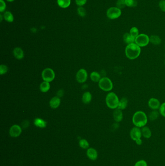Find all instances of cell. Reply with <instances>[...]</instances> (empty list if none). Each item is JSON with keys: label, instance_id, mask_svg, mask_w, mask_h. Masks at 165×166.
Here are the masks:
<instances>
[{"label": "cell", "instance_id": "obj_1", "mask_svg": "<svg viewBox=\"0 0 165 166\" xmlns=\"http://www.w3.org/2000/svg\"><path fill=\"white\" fill-rule=\"evenodd\" d=\"M141 53V48L135 43L128 44L125 49L126 57L129 59H135L140 56Z\"/></svg>", "mask_w": 165, "mask_h": 166}, {"label": "cell", "instance_id": "obj_2", "mask_svg": "<svg viewBox=\"0 0 165 166\" xmlns=\"http://www.w3.org/2000/svg\"><path fill=\"white\" fill-rule=\"evenodd\" d=\"M148 118L144 112L142 111L136 112L133 116L132 122L136 127L142 128L146 126Z\"/></svg>", "mask_w": 165, "mask_h": 166}, {"label": "cell", "instance_id": "obj_3", "mask_svg": "<svg viewBox=\"0 0 165 166\" xmlns=\"http://www.w3.org/2000/svg\"><path fill=\"white\" fill-rule=\"evenodd\" d=\"M119 99L117 95L114 92H110L106 98V103L108 107L111 109H116L118 107Z\"/></svg>", "mask_w": 165, "mask_h": 166}, {"label": "cell", "instance_id": "obj_4", "mask_svg": "<svg viewBox=\"0 0 165 166\" xmlns=\"http://www.w3.org/2000/svg\"><path fill=\"white\" fill-rule=\"evenodd\" d=\"M98 85L103 91H111L113 88V83L111 79L107 77L102 78L99 82Z\"/></svg>", "mask_w": 165, "mask_h": 166}, {"label": "cell", "instance_id": "obj_5", "mask_svg": "<svg viewBox=\"0 0 165 166\" xmlns=\"http://www.w3.org/2000/svg\"><path fill=\"white\" fill-rule=\"evenodd\" d=\"M121 9L116 7H111L107 11V16L111 20H115L121 16Z\"/></svg>", "mask_w": 165, "mask_h": 166}, {"label": "cell", "instance_id": "obj_6", "mask_svg": "<svg viewBox=\"0 0 165 166\" xmlns=\"http://www.w3.org/2000/svg\"><path fill=\"white\" fill-rule=\"evenodd\" d=\"M150 43V38L145 34H141L135 38V43L140 47H145Z\"/></svg>", "mask_w": 165, "mask_h": 166}, {"label": "cell", "instance_id": "obj_7", "mask_svg": "<svg viewBox=\"0 0 165 166\" xmlns=\"http://www.w3.org/2000/svg\"><path fill=\"white\" fill-rule=\"evenodd\" d=\"M55 77L54 72L50 68H46L42 72V77L44 81L50 82L54 79Z\"/></svg>", "mask_w": 165, "mask_h": 166}, {"label": "cell", "instance_id": "obj_8", "mask_svg": "<svg viewBox=\"0 0 165 166\" xmlns=\"http://www.w3.org/2000/svg\"><path fill=\"white\" fill-rule=\"evenodd\" d=\"M130 136L131 139L135 141L139 139H140L142 138V130L139 127L136 126L133 127L130 131Z\"/></svg>", "mask_w": 165, "mask_h": 166}, {"label": "cell", "instance_id": "obj_9", "mask_svg": "<svg viewBox=\"0 0 165 166\" xmlns=\"http://www.w3.org/2000/svg\"><path fill=\"white\" fill-rule=\"evenodd\" d=\"M87 72L84 69L80 70L76 74V79L78 83H84L87 79Z\"/></svg>", "mask_w": 165, "mask_h": 166}, {"label": "cell", "instance_id": "obj_10", "mask_svg": "<svg viewBox=\"0 0 165 166\" xmlns=\"http://www.w3.org/2000/svg\"><path fill=\"white\" fill-rule=\"evenodd\" d=\"M21 132H22V130L21 127L16 124L13 126L10 129V135L12 137H14V138L19 136L21 133Z\"/></svg>", "mask_w": 165, "mask_h": 166}, {"label": "cell", "instance_id": "obj_11", "mask_svg": "<svg viewBox=\"0 0 165 166\" xmlns=\"http://www.w3.org/2000/svg\"><path fill=\"white\" fill-rule=\"evenodd\" d=\"M148 106L153 110H157L160 107V103L158 99L152 98L148 101Z\"/></svg>", "mask_w": 165, "mask_h": 166}, {"label": "cell", "instance_id": "obj_12", "mask_svg": "<svg viewBox=\"0 0 165 166\" xmlns=\"http://www.w3.org/2000/svg\"><path fill=\"white\" fill-rule=\"evenodd\" d=\"M113 117L114 119L116 122H119L121 121L123 119V112L121 111V110L118 108L115 109V110L114 111L113 113Z\"/></svg>", "mask_w": 165, "mask_h": 166}, {"label": "cell", "instance_id": "obj_13", "mask_svg": "<svg viewBox=\"0 0 165 166\" xmlns=\"http://www.w3.org/2000/svg\"><path fill=\"white\" fill-rule=\"evenodd\" d=\"M61 103V100L60 98L57 96H55L52 98L50 102V107L53 109L58 108Z\"/></svg>", "mask_w": 165, "mask_h": 166}, {"label": "cell", "instance_id": "obj_14", "mask_svg": "<svg viewBox=\"0 0 165 166\" xmlns=\"http://www.w3.org/2000/svg\"><path fill=\"white\" fill-rule=\"evenodd\" d=\"M13 54L15 57L17 59H22L24 57L23 51L19 47H16L14 49Z\"/></svg>", "mask_w": 165, "mask_h": 166}, {"label": "cell", "instance_id": "obj_15", "mask_svg": "<svg viewBox=\"0 0 165 166\" xmlns=\"http://www.w3.org/2000/svg\"><path fill=\"white\" fill-rule=\"evenodd\" d=\"M123 39L125 43L127 44H131L135 43V38H133L130 33H126L123 34Z\"/></svg>", "mask_w": 165, "mask_h": 166}, {"label": "cell", "instance_id": "obj_16", "mask_svg": "<svg viewBox=\"0 0 165 166\" xmlns=\"http://www.w3.org/2000/svg\"><path fill=\"white\" fill-rule=\"evenodd\" d=\"M88 157L91 160H95L97 159L98 157V155H97V150H95V149H93V148H90L88 149L87 150Z\"/></svg>", "mask_w": 165, "mask_h": 166}, {"label": "cell", "instance_id": "obj_17", "mask_svg": "<svg viewBox=\"0 0 165 166\" xmlns=\"http://www.w3.org/2000/svg\"><path fill=\"white\" fill-rule=\"evenodd\" d=\"M142 136L146 138H149L152 136V132L149 128L147 126H144L142 127Z\"/></svg>", "mask_w": 165, "mask_h": 166}, {"label": "cell", "instance_id": "obj_18", "mask_svg": "<svg viewBox=\"0 0 165 166\" xmlns=\"http://www.w3.org/2000/svg\"><path fill=\"white\" fill-rule=\"evenodd\" d=\"M34 125L41 128H44L47 126V122L40 118H36L34 121Z\"/></svg>", "mask_w": 165, "mask_h": 166}, {"label": "cell", "instance_id": "obj_19", "mask_svg": "<svg viewBox=\"0 0 165 166\" xmlns=\"http://www.w3.org/2000/svg\"><path fill=\"white\" fill-rule=\"evenodd\" d=\"M150 42L154 45H158L161 43V39L156 35H152L150 37Z\"/></svg>", "mask_w": 165, "mask_h": 166}, {"label": "cell", "instance_id": "obj_20", "mask_svg": "<svg viewBox=\"0 0 165 166\" xmlns=\"http://www.w3.org/2000/svg\"><path fill=\"white\" fill-rule=\"evenodd\" d=\"M50 82L44 81L40 85V89L42 92H47L50 90Z\"/></svg>", "mask_w": 165, "mask_h": 166}, {"label": "cell", "instance_id": "obj_21", "mask_svg": "<svg viewBox=\"0 0 165 166\" xmlns=\"http://www.w3.org/2000/svg\"><path fill=\"white\" fill-rule=\"evenodd\" d=\"M57 3L61 8H67L70 6L71 0H57Z\"/></svg>", "mask_w": 165, "mask_h": 166}, {"label": "cell", "instance_id": "obj_22", "mask_svg": "<svg viewBox=\"0 0 165 166\" xmlns=\"http://www.w3.org/2000/svg\"><path fill=\"white\" fill-rule=\"evenodd\" d=\"M128 105V100L126 98H122L120 101L119 103L118 108L120 109L123 110L126 108Z\"/></svg>", "mask_w": 165, "mask_h": 166}, {"label": "cell", "instance_id": "obj_23", "mask_svg": "<svg viewBox=\"0 0 165 166\" xmlns=\"http://www.w3.org/2000/svg\"><path fill=\"white\" fill-rule=\"evenodd\" d=\"M92 95L91 94L90 92H86L83 95L82 100L83 103L88 104V103H90L91 101L92 100Z\"/></svg>", "mask_w": 165, "mask_h": 166}, {"label": "cell", "instance_id": "obj_24", "mask_svg": "<svg viewBox=\"0 0 165 166\" xmlns=\"http://www.w3.org/2000/svg\"><path fill=\"white\" fill-rule=\"evenodd\" d=\"M3 18L6 22H12L14 21V16L13 15L12 13L10 11H5L4 13Z\"/></svg>", "mask_w": 165, "mask_h": 166}, {"label": "cell", "instance_id": "obj_25", "mask_svg": "<svg viewBox=\"0 0 165 166\" xmlns=\"http://www.w3.org/2000/svg\"><path fill=\"white\" fill-rule=\"evenodd\" d=\"M90 77L91 80L95 82H99L100 79H101L99 74L96 72H92L91 74Z\"/></svg>", "mask_w": 165, "mask_h": 166}, {"label": "cell", "instance_id": "obj_26", "mask_svg": "<svg viewBox=\"0 0 165 166\" xmlns=\"http://www.w3.org/2000/svg\"><path fill=\"white\" fill-rule=\"evenodd\" d=\"M159 112L156 110H154L150 113L149 119L151 121H155L159 117Z\"/></svg>", "mask_w": 165, "mask_h": 166}, {"label": "cell", "instance_id": "obj_27", "mask_svg": "<svg viewBox=\"0 0 165 166\" xmlns=\"http://www.w3.org/2000/svg\"><path fill=\"white\" fill-rule=\"evenodd\" d=\"M126 6L129 7H135L138 5L137 0H125Z\"/></svg>", "mask_w": 165, "mask_h": 166}, {"label": "cell", "instance_id": "obj_28", "mask_svg": "<svg viewBox=\"0 0 165 166\" xmlns=\"http://www.w3.org/2000/svg\"><path fill=\"white\" fill-rule=\"evenodd\" d=\"M129 33L130 34H131V36L135 38H137L140 34L139 29L136 27H132L130 30Z\"/></svg>", "mask_w": 165, "mask_h": 166}, {"label": "cell", "instance_id": "obj_29", "mask_svg": "<svg viewBox=\"0 0 165 166\" xmlns=\"http://www.w3.org/2000/svg\"><path fill=\"white\" fill-rule=\"evenodd\" d=\"M116 5V7L120 9H123L125 8V6H126L125 0H117Z\"/></svg>", "mask_w": 165, "mask_h": 166}, {"label": "cell", "instance_id": "obj_30", "mask_svg": "<svg viewBox=\"0 0 165 166\" xmlns=\"http://www.w3.org/2000/svg\"><path fill=\"white\" fill-rule=\"evenodd\" d=\"M80 145L83 149H87L89 147V143L88 142V141L86 140L82 139L80 141Z\"/></svg>", "mask_w": 165, "mask_h": 166}, {"label": "cell", "instance_id": "obj_31", "mask_svg": "<svg viewBox=\"0 0 165 166\" xmlns=\"http://www.w3.org/2000/svg\"><path fill=\"white\" fill-rule=\"evenodd\" d=\"M8 71V67L5 65H1L0 66V74L1 75L5 74Z\"/></svg>", "mask_w": 165, "mask_h": 166}, {"label": "cell", "instance_id": "obj_32", "mask_svg": "<svg viewBox=\"0 0 165 166\" xmlns=\"http://www.w3.org/2000/svg\"><path fill=\"white\" fill-rule=\"evenodd\" d=\"M78 13L80 17H84L86 15L85 9L81 6H80L78 8Z\"/></svg>", "mask_w": 165, "mask_h": 166}, {"label": "cell", "instance_id": "obj_33", "mask_svg": "<svg viewBox=\"0 0 165 166\" xmlns=\"http://www.w3.org/2000/svg\"><path fill=\"white\" fill-rule=\"evenodd\" d=\"M6 9V3L3 0H0V12H3Z\"/></svg>", "mask_w": 165, "mask_h": 166}, {"label": "cell", "instance_id": "obj_34", "mask_svg": "<svg viewBox=\"0 0 165 166\" xmlns=\"http://www.w3.org/2000/svg\"><path fill=\"white\" fill-rule=\"evenodd\" d=\"M159 113L162 116L165 117V102L160 105L159 108Z\"/></svg>", "mask_w": 165, "mask_h": 166}, {"label": "cell", "instance_id": "obj_35", "mask_svg": "<svg viewBox=\"0 0 165 166\" xmlns=\"http://www.w3.org/2000/svg\"><path fill=\"white\" fill-rule=\"evenodd\" d=\"M159 7L161 11L165 12V0H161L159 1Z\"/></svg>", "mask_w": 165, "mask_h": 166}, {"label": "cell", "instance_id": "obj_36", "mask_svg": "<svg viewBox=\"0 0 165 166\" xmlns=\"http://www.w3.org/2000/svg\"><path fill=\"white\" fill-rule=\"evenodd\" d=\"M134 166H148V165L146 161L140 160L137 162Z\"/></svg>", "mask_w": 165, "mask_h": 166}, {"label": "cell", "instance_id": "obj_37", "mask_svg": "<svg viewBox=\"0 0 165 166\" xmlns=\"http://www.w3.org/2000/svg\"><path fill=\"white\" fill-rule=\"evenodd\" d=\"M87 0H76V3L78 6H82L85 5Z\"/></svg>", "mask_w": 165, "mask_h": 166}, {"label": "cell", "instance_id": "obj_38", "mask_svg": "<svg viewBox=\"0 0 165 166\" xmlns=\"http://www.w3.org/2000/svg\"><path fill=\"white\" fill-rule=\"evenodd\" d=\"M29 126V122L28 121H24L23 122H22V126L23 128H26Z\"/></svg>", "mask_w": 165, "mask_h": 166}, {"label": "cell", "instance_id": "obj_39", "mask_svg": "<svg viewBox=\"0 0 165 166\" xmlns=\"http://www.w3.org/2000/svg\"><path fill=\"white\" fill-rule=\"evenodd\" d=\"M135 142H136V143H137V144L139 145H141L142 143V140H141V138L137 140H136Z\"/></svg>", "mask_w": 165, "mask_h": 166}, {"label": "cell", "instance_id": "obj_40", "mask_svg": "<svg viewBox=\"0 0 165 166\" xmlns=\"http://www.w3.org/2000/svg\"><path fill=\"white\" fill-rule=\"evenodd\" d=\"M7 1L9 2H13L14 1H15V0H7Z\"/></svg>", "mask_w": 165, "mask_h": 166}, {"label": "cell", "instance_id": "obj_41", "mask_svg": "<svg viewBox=\"0 0 165 166\" xmlns=\"http://www.w3.org/2000/svg\"><path fill=\"white\" fill-rule=\"evenodd\" d=\"M0 17H1V22H2V20H3V19H2V15H0Z\"/></svg>", "mask_w": 165, "mask_h": 166}, {"label": "cell", "instance_id": "obj_42", "mask_svg": "<svg viewBox=\"0 0 165 166\" xmlns=\"http://www.w3.org/2000/svg\"></svg>", "mask_w": 165, "mask_h": 166}]
</instances>
